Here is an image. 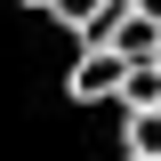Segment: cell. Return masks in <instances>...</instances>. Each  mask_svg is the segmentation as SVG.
<instances>
[{
  "mask_svg": "<svg viewBox=\"0 0 161 161\" xmlns=\"http://www.w3.org/2000/svg\"><path fill=\"white\" fill-rule=\"evenodd\" d=\"M121 80H129V57L121 48H80L73 73H64V97L73 105H121Z\"/></svg>",
  "mask_w": 161,
  "mask_h": 161,
  "instance_id": "1",
  "label": "cell"
},
{
  "mask_svg": "<svg viewBox=\"0 0 161 161\" xmlns=\"http://www.w3.org/2000/svg\"><path fill=\"white\" fill-rule=\"evenodd\" d=\"M113 48H121L129 64H145V57L161 48V16H145L137 0H129V16H121V32H113Z\"/></svg>",
  "mask_w": 161,
  "mask_h": 161,
  "instance_id": "2",
  "label": "cell"
},
{
  "mask_svg": "<svg viewBox=\"0 0 161 161\" xmlns=\"http://www.w3.org/2000/svg\"><path fill=\"white\" fill-rule=\"evenodd\" d=\"M121 145L129 153H161V105H137V113L121 121Z\"/></svg>",
  "mask_w": 161,
  "mask_h": 161,
  "instance_id": "3",
  "label": "cell"
},
{
  "mask_svg": "<svg viewBox=\"0 0 161 161\" xmlns=\"http://www.w3.org/2000/svg\"><path fill=\"white\" fill-rule=\"evenodd\" d=\"M97 8H105V0H48V16H57V24H73V32L97 16Z\"/></svg>",
  "mask_w": 161,
  "mask_h": 161,
  "instance_id": "4",
  "label": "cell"
},
{
  "mask_svg": "<svg viewBox=\"0 0 161 161\" xmlns=\"http://www.w3.org/2000/svg\"><path fill=\"white\" fill-rule=\"evenodd\" d=\"M137 8H145V16H161V0H137Z\"/></svg>",
  "mask_w": 161,
  "mask_h": 161,
  "instance_id": "5",
  "label": "cell"
},
{
  "mask_svg": "<svg viewBox=\"0 0 161 161\" xmlns=\"http://www.w3.org/2000/svg\"><path fill=\"white\" fill-rule=\"evenodd\" d=\"M24 8H48V0H24Z\"/></svg>",
  "mask_w": 161,
  "mask_h": 161,
  "instance_id": "6",
  "label": "cell"
}]
</instances>
